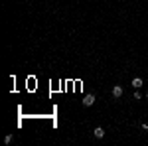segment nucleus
<instances>
[{"label":"nucleus","mask_w":148,"mask_h":146,"mask_svg":"<svg viewBox=\"0 0 148 146\" xmlns=\"http://www.w3.org/2000/svg\"><path fill=\"white\" fill-rule=\"evenodd\" d=\"M91 105H95V95H85L83 97V107H91Z\"/></svg>","instance_id":"nucleus-1"},{"label":"nucleus","mask_w":148,"mask_h":146,"mask_svg":"<svg viewBox=\"0 0 148 146\" xmlns=\"http://www.w3.org/2000/svg\"><path fill=\"white\" fill-rule=\"evenodd\" d=\"M113 97H114V99L123 97V87H121V85H114V87H113Z\"/></svg>","instance_id":"nucleus-2"},{"label":"nucleus","mask_w":148,"mask_h":146,"mask_svg":"<svg viewBox=\"0 0 148 146\" xmlns=\"http://www.w3.org/2000/svg\"><path fill=\"white\" fill-rule=\"evenodd\" d=\"M93 134L97 136V138H103V136H105V128H103V126H97V128L93 130Z\"/></svg>","instance_id":"nucleus-3"},{"label":"nucleus","mask_w":148,"mask_h":146,"mask_svg":"<svg viewBox=\"0 0 148 146\" xmlns=\"http://www.w3.org/2000/svg\"><path fill=\"white\" fill-rule=\"evenodd\" d=\"M130 85H132L134 89H140V87H142V79H140V77H134V79H132V83H130Z\"/></svg>","instance_id":"nucleus-4"},{"label":"nucleus","mask_w":148,"mask_h":146,"mask_svg":"<svg viewBox=\"0 0 148 146\" xmlns=\"http://www.w3.org/2000/svg\"><path fill=\"white\" fill-rule=\"evenodd\" d=\"M12 140H14V136H12V134H6V138H4V142H6V144H10Z\"/></svg>","instance_id":"nucleus-5"},{"label":"nucleus","mask_w":148,"mask_h":146,"mask_svg":"<svg viewBox=\"0 0 148 146\" xmlns=\"http://www.w3.org/2000/svg\"><path fill=\"white\" fill-rule=\"evenodd\" d=\"M146 99H148V91H146Z\"/></svg>","instance_id":"nucleus-6"},{"label":"nucleus","mask_w":148,"mask_h":146,"mask_svg":"<svg viewBox=\"0 0 148 146\" xmlns=\"http://www.w3.org/2000/svg\"><path fill=\"white\" fill-rule=\"evenodd\" d=\"M146 130H148V128H146Z\"/></svg>","instance_id":"nucleus-7"}]
</instances>
